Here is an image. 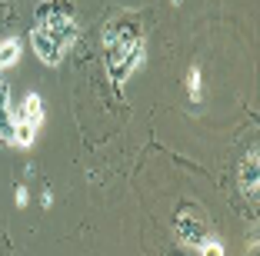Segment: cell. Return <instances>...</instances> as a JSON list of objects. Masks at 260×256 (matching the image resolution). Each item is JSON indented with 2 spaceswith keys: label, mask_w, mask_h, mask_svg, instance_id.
Segmentation results:
<instances>
[{
  "label": "cell",
  "mask_w": 260,
  "mask_h": 256,
  "mask_svg": "<svg viewBox=\"0 0 260 256\" xmlns=\"http://www.w3.org/2000/svg\"><path fill=\"white\" fill-rule=\"evenodd\" d=\"M14 136V113H10V93L7 83L0 80V143H10Z\"/></svg>",
  "instance_id": "8992f818"
},
{
  "label": "cell",
  "mask_w": 260,
  "mask_h": 256,
  "mask_svg": "<svg viewBox=\"0 0 260 256\" xmlns=\"http://www.w3.org/2000/svg\"><path fill=\"white\" fill-rule=\"evenodd\" d=\"M187 93H190L193 103H200V100H204V80H200V70L197 67L187 74Z\"/></svg>",
  "instance_id": "ba28073f"
},
{
  "label": "cell",
  "mask_w": 260,
  "mask_h": 256,
  "mask_svg": "<svg viewBox=\"0 0 260 256\" xmlns=\"http://www.w3.org/2000/svg\"><path fill=\"white\" fill-rule=\"evenodd\" d=\"M30 44L37 50L40 63L57 67L77 44V10L70 0H40L34 17Z\"/></svg>",
  "instance_id": "6da1fadb"
},
{
  "label": "cell",
  "mask_w": 260,
  "mask_h": 256,
  "mask_svg": "<svg viewBox=\"0 0 260 256\" xmlns=\"http://www.w3.org/2000/svg\"><path fill=\"white\" fill-rule=\"evenodd\" d=\"M200 256H223V246L217 240H204L200 243Z\"/></svg>",
  "instance_id": "9c48e42d"
},
{
  "label": "cell",
  "mask_w": 260,
  "mask_h": 256,
  "mask_svg": "<svg viewBox=\"0 0 260 256\" xmlns=\"http://www.w3.org/2000/svg\"><path fill=\"white\" fill-rule=\"evenodd\" d=\"M40 127H44V100H40V93H27L23 103L14 110V136H10V143L20 147V150H30Z\"/></svg>",
  "instance_id": "3957f363"
},
{
  "label": "cell",
  "mask_w": 260,
  "mask_h": 256,
  "mask_svg": "<svg viewBox=\"0 0 260 256\" xmlns=\"http://www.w3.org/2000/svg\"><path fill=\"white\" fill-rule=\"evenodd\" d=\"M174 230H177V240L180 243L200 246V243L207 240V216H204V210L193 206V203H184L180 213H177V220H174Z\"/></svg>",
  "instance_id": "277c9868"
},
{
  "label": "cell",
  "mask_w": 260,
  "mask_h": 256,
  "mask_svg": "<svg viewBox=\"0 0 260 256\" xmlns=\"http://www.w3.org/2000/svg\"><path fill=\"white\" fill-rule=\"evenodd\" d=\"M144 33L134 20H110L107 30H104V63H107V74L117 87L127 83V77L144 63Z\"/></svg>",
  "instance_id": "7a4b0ae2"
},
{
  "label": "cell",
  "mask_w": 260,
  "mask_h": 256,
  "mask_svg": "<svg viewBox=\"0 0 260 256\" xmlns=\"http://www.w3.org/2000/svg\"><path fill=\"white\" fill-rule=\"evenodd\" d=\"M20 37H7V40H0V74H7L10 67H14L17 60H20Z\"/></svg>",
  "instance_id": "52a82bcc"
},
{
  "label": "cell",
  "mask_w": 260,
  "mask_h": 256,
  "mask_svg": "<svg viewBox=\"0 0 260 256\" xmlns=\"http://www.w3.org/2000/svg\"><path fill=\"white\" fill-rule=\"evenodd\" d=\"M257 183H260V150L250 147V153L240 163V190L247 200H257Z\"/></svg>",
  "instance_id": "5b68a950"
},
{
  "label": "cell",
  "mask_w": 260,
  "mask_h": 256,
  "mask_svg": "<svg viewBox=\"0 0 260 256\" xmlns=\"http://www.w3.org/2000/svg\"><path fill=\"white\" fill-rule=\"evenodd\" d=\"M27 203H30V193L23 187H17V206H27Z\"/></svg>",
  "instance_id": "30bf717a"
}]
</instances>
